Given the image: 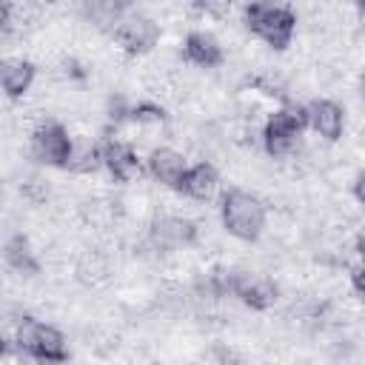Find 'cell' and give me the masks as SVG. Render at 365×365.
<instances>
[{
	"mask_svg": "<svg viewBox=\"0 0 365 365\" xmlns=\"http://www.w3.org/2000/svg\"><path fill=\"white\" fill-rule=\"evenodd\" d=\"M220 220H222V228L234 240L257 242L265 231L268 208L257 194H251L245 188H228L220 200Z\"/></svg>",
	"mask_w": 365,
	"mask_h": 365,
	"instance_id": "cell-1",
	"label": "cell"
},
{
	"mask_svg": "<svg viewBox=\"0 0 365 365\" xmlns=\"http://www.w3.org/2000/svg\"><path fill=\"white\" fill-rule=\"evenodd\" d=\"M245 29L274 51H285L297 34V11L288 3H248L242 9Z\"/></svg>",
	"mask_w": 365,
	"mask_h": 365,
	"instance_id": "cell-2",
	"label": "cell"
},
{
	"mask_svg": "<svg viewBox=\"0 0 365 365\" xmlns=\"http://www.w3.org/2000/svg\"><path fill=\"white\" fill-rule=\"evenodd\" d=\"M11 345L20 351V356H29L37 365H66L71 356L63 331L34 317H23V322L14 331Z\"/></svg>",
	"mask_w": 365,
	"mask_h": 365,
	"instance_id": "cell-3",
	"label": "cell"
},
{
	"mask_svg": "<svg viewBox=\"0 0 365 365\" xmlns=\"http://www.w3.org/2000/svg\"><path fill=\"white\" fill-rule=\"evenodd\" d=\"M308 128V106L282 103L262 125V148L268 157H285L294 151L297 140Z\"/></svg>",
	"mask_w": 365,
	"mask_h": 365,
	"instance_id": "cell-4",
	"label": "cell"
},
{
	"mask_svg": "<svg viewBox=\"0 0 365 365\" xmlns=\"http://www.w3.org/2000/svg\"><path fill=\"white\" fill-rule=\"evenodd\" d=\"M29 151L40 165L68 171V163H71V154H74V137L68 134V128L63 123L48 120V123H40L31 131Z\"/></svg>",
	"mask_w": 365,
	"mask_h": 365,
	"instance_id": "cell-5",
	"label": "cell"
},
{
	"mask_svg": "<svg viewBox=\"0 0 365 365\" xmlns=\"http://www.w3.org/2000/svg\"><path fill=\"white\" fill-rule=\"evenodd\" d=\"M111 37H114V43H117L125 54L140 57V54H148V51L160 43V23H157L154 17H148V14L131 9V11L120 20V26L114 29Z\"/></svg>",
	"mask_w": 365,
	"mask_h": 365,
	"instance_id": "cell-6",
	"label": "cell"
},
{
	"mask_svg": "<svg viewBox=\"0 0 365 365\" xmlns=\"http://www.w3.org/2000/svg\"><path fill=\"white\" fill-rule=\"evenodd\" d=\"M231 297H237L242 305H248L251 311H268L274 308L279 288L271 277L265 274H254V271H231Z\"/></svg>",
	"mask_w": 365,
	"mask_h": 365,
	"instance_id": "cell-7",
	"label": "cell"
},
{
	"mask_svg": "<svg viewBox=\"0 0 365 365\" xmlns=\"http://www.w3.org/2000/svg\"><path fill=\"white\" fill-rule=\"evenodd\" d=\"M103 143V168L111 174V180L117 182H134L143 174V160L137 157V151L117 137H106Z\"/></svg>",
	"mask_w": 365,
	"mask_h": 365,
	"instance_id": "cell-8",
	"label": "cell"
},
{
	"mask_svg": "<svg viewBox=\"0 0 365 365\" xmlns=\"http://www.w3.org/2000/svg\"><path fill=\"white\" fill-rule=\"evenodd\" d=\"M151 242L160 251H180V248H191L197 242V222L185 220V217H160L151 225Z\"/></svg>",
	"mask_w": 365,
	"mask_h": 365,
	"instance_id": "cell-9",
	"label": "cell"
},
{
	"mask_svg": "<svg viewBox=\"0 0 365 365\" xmlns=\"http://www.w3.org/2000/svg\"><path fill=\"white\" fill-rule=\"evenodd\" d=\"M308 128L317 137H322L325 143H336L345 131V108L336 100L317 97L308 106Z\"/></svg>",
	"mask_w": 365,
	"mask_h": 365,
	"instance_id": "cell-10",
	"label": "cell"
},
{
	"mask_svg": "<svg viewBox=\"0 0 365 365\" xmlns=\"http://www.w3.org/2000/svg\"><path fill=\"white\" fill-rule=\"evenodd\" d=\"M182 57H185V63H191L197 68H217V66H222L225 51L211 31L191 29L182 40Z\"/></svg>",
	"mask_w": 365,
	"mask_h": 365,
	"instance_id": "cell-11",
	"label": "cell"
},
{
	"mask_svg": "<svg viewBox=\"0 0 365 365\" xmlns=\"http://www.w3.org/2000/svg\"><path fill=\"white\" fill-rule=\"evenodd\" d=\"M145 168H148V174H151L160 185L180 191L182 177H185V171H188V163H185V157H182L177 148L160 145V148H154V151L148 154Z\"/></svg>",
	"mask_w": 365,
	"mask_h": 365,
	"instance_id": "cell-12",
	"label": "cell"
},
{
	"mask_svg": "<svg viewBox=\"0 0 365 365\" xmlns=\"http://www.w3.org/2000/svg\"><path fill=\"white\" fill-rule=\"evenodd\" d=\"M220 188V174L217 168L208 163V160H200L194 165H188L185 177H182V185H180V194H185L188 200H197V202H205L217 194Z\"/></svg>",
	"mask_w": 365,
	"mask_h": 365,
	"instance_id": "cell-13",
	"label": "cell"
},
{
	"mask_svg": "<svg viewBox=\"0 0 365 365\" xmlns=\"http://www.w3.org/2000/svg\"><path fill=\"white\" fill-rule=\"evenodd\" d=\"M37 77V66L26 57H6L0 66V83L9 100H20Z\"/></svg>",
	"mask_w": 365,
	"mask_h": 365,
	"instance_id": "cell-14",
	"label": "cell"
},
{
	"mask_svg": "<svg viewBox=\"0 0 365 365\" xmlns=\"http://www.w3.org/2000/svg\"><path fill=\"white\" fill-rule=\"evenodd\" d=\"M3 259H6V265H9L14 274H23V277L40 274V259H37V254L31 251V242H29V237H26L23 231L9 234L6 245H3Z\"/></svg>",
	"mask_w": 365,
	"mask_h": 365,
	"instance_id": "cell-15",
	"label": "cell"
},
{
	"mask_svg": "<svg viewBox=\"0 0 365 365\" xmlns=\"http://www.w3.org/2000/svg\"><path fill=\"white\" fill-rule=\"evenodd\" d=\"M128 11H131V9H128L125 3H114V0H91V3L83 6L86 20L94 23L97 29H103V31H111V34H114V29L120 26V20H123Z\"/></svg>",
	"mask_w": 365,
	"mask_h": 365,
	"instance_id": "cell-16",
	"label": "cell"
},
{
	"mask_svg": "<svg viewBox=\"0 0 365 365\" xmlns=\"http://www.w3.org/2000/svg\"><path fill=\"white\" fill-rule=\"evenodd\" d=\"M103 165V143L97 140H74V154H71V163H68V171L74 174H91Z\"/></svg>",
	"mask_w": 365,
	"mask_h": 365,
	"instance_id": "cell-17",
	"label": "cell"
},
{
	"mask_svg": "<svg viewBox=\"0 0 365 365\" xmlns=\"http://www.w3.org/2000/svg\"><path fill=\"white\" fill-rule=\"evenodd\" d=\"M74 274H77V279L83 282V285H97V282H103L106 277H108V259L100 254V251H83L80 257H77V262H74Z\"/></svg>",
	"mask_w": 365,
	"mask_h": 365,
	"instance_id": "cell-18",
	"label": "cell"
},
{
	"mask_svg": "<svg viewBox=\"0 0 365 365\" xmlns=\"http://www.w3.org/2000/svg\"><path fill=\"white\" fill-rule=\"evenodd\" d=\"M165 108L154 100H140L134 106H128V120L137 125H163L165 123Z\"/></svg>",
	"mask_w": 365,
	"mask_h": 365,
	"instance_id": "cell-19",
	"label": "cell"
},
{
	"mask_svg": "<svg viewBox=\"0 0 365 365\" xmlns=\"http://www.w3.org/2000/svg\"><path fill=\"white\" fill-rule=\"evenodd\" d=\"M351 288L365 299V259H359L356 265H351Z\"/></svg>",
	"mask_w": 365,
	"mask_h": 365,
	"instance_id": "cell-20",
	"label": "cell"
},
{
	"mask_svg": "<svg viewBox=\"0 0 365 365\" xmlns=\"http://www.w3.org/2000/svg\"><path fill=\"white\" fill-rule=\"evenodd\" d=\"M354 200L359 202V205H365V171L362 174H356V180H354Z\"/></svg>",
	"mask_w": 365,
	"mask_h": 365,
	"instance_id": "cell-21",
	"label": "cell"
},
{
	"mask_svg": "<svg viewBox=\"0 0 365 365\" xmlns=\"http://www.w3.org/2000/svg\"><path fill=\"white\" fill-rule=\"evenodd\" d=\"M214 365H242V359L237 354H231V351H220V356H217Z\"/></svg>",
	"mask_w": 365,
	"mask_h": 365,
	"instance_id": "cell-22",
	"label": "cell"
},
{
	"mask_svg": "<svg viewBox=\"0 0 365 365\" xmlns=\"http://www.w3.org/2000/svg\"><path fill=\"white\" fill-rule=\"evenodd\" d=\"M354 245H356V254H359V259H365V228H362V231L356 234Z\"/></svg>",
	"mask_w": 365,
	"mask_h": 365,
	"instance_id": "cell-23",
	"label": "cell"
},
{
	"mask_svg": "<svg viewBox=\"0 0 365 365\" xmlns=\"http://www.w3.org/2000/svg\"><path fill=\"white\" fill-rule=\"evenodd\" d=\"M359 100H362V106H365V71H362V77H359Z\"/></svg>",
	"mask_w": 365,
	"mask_h": 365,
	"instance_id": "cell-24",
	"label": "cell"
}]
</instances>
